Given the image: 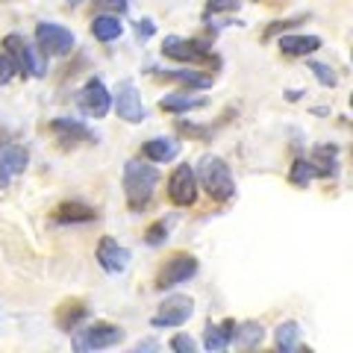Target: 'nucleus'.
Here are the masks:
<instances>
[{"label":"nucleus","mask_w":353,"mask_h":353,"mask_svg":"<svg viewBox=\"0 0 353 353\" xmlns=\"http://www.w3.org/2000/svg\"><path fill=\"white\" fill-rule=\"evenodd\" d=\"M97 12H109V15H124L127 12V0H94Z\"/></svg>","instance_id":"obj_29"},{"label":"nucleus","mask_w":353,"mask_h":353,"mask_svg":"<svg viewBox=\"0 0 353 353\" xmlns=\"http://www.w3.org/2000/svg\"><path fill=\"white\" fill-rule=\"evenodd\" d=\"M68 3H71V6H80V3H85V0H68Z\"/></svg>","instance_id":"obj_35"},{"label":"nucleus","mask_w":353,"mask_h":353,"mask_svg":"<svg viewBox=\"0 0 353 353\" xmlns=\"http://www.w3.org/2000/svg\"><path fill=\"white\" fill-rule=\"evenodd\" d=\"M309 162H312V168H315V176H324V180H327V176H336L339 174V150L333 145L312 150Z\"/></svg>","instance_id":"obj_21"},{"label":"nucleus","mask_w":353,"mask_h":353,"mask_svg":"<svg viewBox=\"0 0 353 353\" xmlns=\"http://www.w3.org/2000/svg\"><path fill=\"white\" fill-rule=\"evenodd\" d=\"M194 315V301L192 297H185V294H174L168 297L162 306H159V312L150 318V324L153 327H183L189 318Z\"/></svg>","instance_id":"obj_9"},{"label":"nucleus","mask_w":353,"mask_h":353,"mask_svg":"<svg viewBox=\"0 0 353 353\" xmlns=\"http://www.w3.org/2000/svg\"><path fill=\"white\" fill-rule=\"evenodd\" d=\"M289 180L297 185V189H306V185L315 180V168H312V162H309V159H297V162L292 165Z\"/></svg>","instance_id":"obj_26"},{"label":"nucleus","mask_w":353,"mask_h":353,"mask_svg":"<svg viewBox=\"0 0 353 353\" xmlns=\"http://www.w3.org/2000/svg\"><path fill=\"white\" fill-rule=\"evenodd\" d=\"M112 101H115V112H118V118H124L127 124H141V121L148 118L145 103H141V94L136 92V85H132L130 80L118 83Z\"/></svg>","instance_id":"obj_11"},{"label":"nucleus","mask_w":353,"mask_h":353,"mask_svg":"<svg viewBox=\"0 0 353 353\" xmlns=\"http://www.w3.org/2000/svg\"><path fill=\"white\" fill-rule=\"evenodd\" d=\"M168 197L174 206H194L197 201V174L192 165H176L168 176Z\"/></svg>","instance_id":"obj_8"},{"label":"nucleus","mask_w":353,"mask_h":353,"mask_svg":"<svg viewBox=\"0 0 353 353\" xmlns=\"http://www.w3.org/2000/svg\"><path fill=\"white\" fill-rule=\"evenodd\" d=\"M136 350H157V341H139Z\"/></svg>","instance_id":"obj_34"},{"label":"nucleus","mask_w":353,"mask_h":353,"mask_svg":"<svg viewBox=\"0 0 353 353\" xmlns=\"http://www.w3.org/2000/svg\"><path fill=\"white\" fill-rule=\"evenodd\" d=\"M265 339V327L256 324V321H245V324H236V333H233V341L239 347H259Z\"/></svg>","instance_id":"obj_24"},{"label":"nucleus","mask_w":353,"mask_h":353,"mask_svg":"<svg viewBox=\"0 0 353 353\" xmlns=\"http://www.w3.org/2000/svg\"><path fill=\"white\" fill-rule=\"evenodd\" d=\"M141 153L150 159V162H171L180 157V141L176 139H150L145 141V148H141Z\"/></svg>","instance_id":"obj_18"},{"label":"nucleus","mask_w":353,"mask_h":353,"mask_svg":"<svg viewBox=\"0 0 353 353\" xmlns=\"http://www.w3.org/2000/svg\"><path fill=\"white\" fill-rule=\"evenodd\" d=\"M168 239V224L165 221H157L153 227H148V233H145V241L150 248H157V245H162V241Z\"/></svg>","instance_id":"obj_28"},{"label":"nucleus","mask_w":353,"mask_h":353,"mask_svg":"<svg viewBox=\"0 0 353 353\" xmlns=\"http://www.w3.org/2000/svg\"><path fill=\"white\" fill-rule=\"evenodd\" d=\"M53 130V136H57V141L62 148H74V145H92V141H97L92 136V130H88L85 124H80V121H74V118H57L50 124Z\"/></svg>","instance_id":"obj_13"},{"label":"nucleus","mask_w":353,"mask_h":353,"mask_svg":"<svg viewBox=\"0 0 353 353\" xmlns=\"http://www.w3.org/2000/svg\"><path fill=\"white\" fill-rule=\"evenodd\" d=\"M197 274V259L192 253H174V256L162 265V271L157 274V289L165 292V289H174L180 283H189Z\"/></svg>","instance_id":"obj_7"},{"label":"nucleus","mask_w":353,"mask_h":353,"mask_svg":"<svg viewBox=\"0 0 353 353\" xmlns=\"http://www.w3.org/2000/svg\"><path fill=\"white\" fill-rule=\"evenodd\" d=\"M309 71L315 74V80L321 83L324 88H333V85L339 83V77L333 74V68H330V65H324V62H309Z\"/></svg>","instance_id":"obj_27"},{"label":"nucleus","mask_w":353,"mask_h":353,"mask_svg":"<svg viewBox=\"0 0 353 353\" xmlns=\"http://www.w3.org/2000/svg\"><path fill=\"white\" fill-rule=\"evenodd\" d=\"M233 333H236V321L227 318L224 324H209L206 333H203V347L212 350V353H221L233 345Z\"/></svg>","instance_id":"obj_15"},{"label":"nucleus","mask_w":353,"mask_h":353,"mask_svg":"<svg viewBox=\"0 0 353 353\" xmlns=\"http://www.w3.org/2000/svg\"><path fill=\"white\" fill-rule=\"evenodd\" d=\"M153 32H157V27H153L150 18H141L139 24H136V36H139V39H150Z\"/></svg>","instance_id":"obj_33"},{"label":"nucleus","mask_w":353,"mask_h":353,"mask_svg":"<svg viewBox=\"0 0 353 353\" xmlns=\"http://www.w3.org/2000/svg\"><path fill=\"white\" fill-rule=\"evenodd\" d=\"M27 150L18 148V145H6L0 150V189H6L9 183H12V176L24 174L27 168Z\"/></svg>","instance_id":"obj_14"},{"label":"nucleus","mask_w":353,"mask_h":353,"mask_svg":"<svg viewBox=\"0 0 353 353\" xmlns=\"http://www.w3.org/2000/svg\"><path fill=\"white\" fill-rule=\"evenodd\" d=\"M197 183H201V189L218 203H227L236 197L233 171H230V165L221 157H203L201 159V165H197Z\"/></svg>","instance_id":"obj_2"},{"label":"nucleus","mask_w":353,"mask_h":353,"mask_svg":"<svg viewBox=\"0 0 353 353\" xmlns=\"http://www.w3.org/2000/svg\"><path fill=\"white\" fill-rule=\"evenodd\" d=\"M241 3V0H209L206 3V12L212 15V12H230V9H236Z\"/></svg>","instance_id":"obj_32"},{"label":"nucleus","mask_w":353,"mask_h":353,"mask_svg":"<svg viewBox=\"0 0 353 353\" xmlns=\"http://www.w3.org/2000/svg\"><path fill=\"white\" fill-rule=\"evenodd\" d=\"M162 53L168 59L176 62H189V65H209L212 62V53L203 41L197 39H183V36H168L162 41Z\"/></svg>","instance_id":"obj_5"},{"label":"nucleus","mask_w":353,"mask_h":353,"mask_svg":"<svg viewBox=\"0 0 353 353\" xmlns=\"http://www.w3.org/2000/svg\"><path fill=\"white\" fill-rule=\"evenodd\" d=\"M321 48V39L318 36H283L280 39V50L285 57H309Z\"/></svg>","instance_id":"obj_22"},{"label":"nucleus","mask_w":353,"mask_h":353,"mask_svg":"<svg viewBox=\"0 0 353 353\" xmlns=\"http://www.w3.org/2000/svg\"><path fill=\"white\" fill-rule=\"evenodd\" d=\"M77 103H80L83 115H88V118H103L109 112V106H112V94L106 92V85L97 80V77H92V80H88L80 88V94H77Z\"/></svg>","instance_id":"obj_10"},{"label":"nucleus","mask_w":353,"mask_h":353,"mask_svg":"<svg viewBox=\"0 0 353 353\" xmlns=\"http://www.w3.org/2000/svg\"><path fill=\"white\" fill-rule=\"evenodd\" d=\"M97 265H101L106 274H124L130 265V250L121 248L115 239L103 236L101 245H97Z\"/></svg>","instance_id":"obj_12"},{"label":"nucleus","mask_w":353,"mask_h":353,"mask_svg":"<svg viewBox=\"0 0 353 353\" xmlns=\"http://www.w3.org/2000/svg\"><path fill=\"white\" fill-rule=\"evenodd\" d=\"M15 74H18V65H15L12 57H9V53L3 50V57H0V85H6Z\"/></svg>","instance_id":"obj_30"},{"label":"nucleus","mask_w":353,"mask_h":353,"mask_svg":"<svg viewBox=\"0 0 353 353\" xmlns=\"http://www.w3.org/2000/svg\"><path fill=\"white\" fill-rule=\"evenodd\" d=\"M159 80H168V83H180V85H189V88H206L212 85V77L206 74H197V71H157Z\"/></svg>","instance_id":"obj_23"},{"label":"nucleus","mask_w":353,"mask_h":353,"mask_svg":"<svg viewBox=\"0 0 353 353\" xmlns=\"http://www.w3.org/2000/svg\"><path fill=\"white\" fill-rule=\"evenodd\" d=\"M194 347H197V345H194L192 336H183V333H180V336L171 339V350H176V353H192Z\"/></svg>","instance_id":"obj_31"},{"label":"nucleus","mask_w":353,"mask_h":353,"mask_svg":"<svg viewBox=\"0 0 353 353\" xmlns=\"http://www.w3.org/2000/svg\"><path fill=\"white\" fill-rule=\"evenodd\" d=\"M124 339H127V333L121 327L97 321V324L85 327V330H80V333L74 336V347L77 350H106V347L121 345Z\"/></svg>","instance_id":"obj_4"},{"label":"nucleus","mask_w":353,"mask_h":353,"mask_svg":"<svg viewBox=\"0 0 353 353\" xmlns=\"http://www.w3.org/2000/svg\"><path fill=\"white\" fill-rule=\"evenodd\" d=\"M157 185H159V171L153 165L136 162V159H130L124 165V194H127V206L132 212H141L153 201Z\"/></svg>","instance_id":"obj_1"},{"label":"nucleus","mask_w":353,"mask_h":353,"mask_svg":"<svg viewBox=\"0 0 353 353\" xmlns=\"http://www.w3.org/2000/svg\"><path fill=\"white\" fill-rule=\"evenodd\" d=\"M3 50L18 65V74L21 77H44V62L36 57V50L30 48L24 36H18V32H9V36L3 39Z\"/></svg>","instance_id":"obj_6"},{"label":"nucleus","mask_w":353,"mask_h":353,"mask_svg":"<svg viewBox=\"0 0 353 353\" xmlns=\"http://www.w3.org/2000/svg\"><path fill=\"white\" fill-rule=\"evenodd\" d=\"M206 106V97H197V94H189V92H176V94H165L159 101V109L162 112H192V109H203Z\"/></svg>","instance_id":"obj_17"},{"label":"nucleus","mask_w":353,"mask_h":353,"mask_svg":"<svg viewBox=\"0 0 353 353\" xmlns=\"http://www.w3.org/2000/svg\"><path fill=\"white\" fill-rule=\"evenodd\" d=\"M85 315H88L85 301H80V297H74V301H65L59 306V312H57V327L65 330V333H71V330H77V324H80Z\"/></svg>","instance_id":"obj_19"},{"label":"nucleus","mask_w":353,"mask_h":353,"mask_svg":"<svg viewBox=\"0 0 353 353\" xmlns=\"http://www.w3.org/2000/svg\"><path fill=\"white\" fill-rule=\"evenodd\" d=\"M36 44L44 57H68L74 50V32L65 30L62 24H53V21H41L36 27Z\"/></svg>","instance_id":"obj_3"},{"label":"nucleus","mask_w":353,"mask_h":353,"mask_svg":"<svg viewBox=\"0 0 353 353\" xmlns=\"http://www.w3.org/2000/svg\"><path fill=\"white\" fill-rule=\"evenodd\" d=\"M121 32H124V24L118 21V15L97 12L92 18V36L97 41H115V39H121Z\"/></svg>","instance_id":"obj_20"},{"label":"nucleus","mask_w":353,"mask_h":353,"mask_svg":"<svg viewBox=\"0 0 353 353\" xmlns=\"http://www.w3.org/2000/svg\"><path fill=\"white\" fill-rule=\"evenodd\" d=\"M274 341H277V347L283 353H292L301 347V327H297L294 321H285L277 327V333H274Z\"/></svg>","instance_id":"obj_25"},{"label":"nucleus","mask_w":353,"mask_h":353,"mask_svg":"<svg viewBox=\"0 0 353 353\" xmlns=\"http://www.w3.org/2000/svg\"><path fill=\"white\" fill-rule=\"evenodd\" d=\"M53 218H57L59 224H88V221H97V212H94V206L71 201V203H59Z\"/></svg>","instance_id":"obj_16"}]
</instances>
